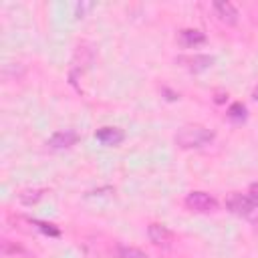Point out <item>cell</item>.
<instances>
[{"label": "cell", "mask_w": 258, "mask_h": 258, "mask_svg": "<svg viewBox=\"0 0 258 258\" xmlns=\"http://www.w3.org/2000/svg\"><path fill=\"white\" fill-rule=\"evenodd\" d=\"M226 208H228L232 214L244 216V218H250V216H254V214L258 212L256 202H254L250 196H246V194H232V196L226 200Z\"/></svg>", "instance_id": "2"}, {"label": "cell", "mask_w": 258, "mask_h": 258, "mask_svg": "<svg viewBox=\"0 0 258 258\" xmlns=\"http://www.w3.org/2000/svg\"><path fill=\"white\" fill-rule=\"evenodd\" d=\"M214 10H216V16L222 22H226V24H236L238 22V10L234 8L232 2L218 0V2H214Z\"/></svg>", "instance_id": "7"}, {"label": "cell", "mask_w": 258, "mask_h": 258, "mask_svg": "<svg viewBox=\"0 0 258 258\" xmlns=\"http://www.w3.org/2000/svg\"><path fill=\"white\" fill-rule=\"evenodd\" d=\"M177 62H183L189 71H194V73H200V71H206V69H210L212 67V62H214V56H210V54H194V56H179L177 58Z\"/></svg>", "instance_id": "6"}, {"label": "cell", "mask_w": 258, "mask_h": 258, "mask_svg": "<svg viewBox=\"0 0 258 258\" xmlns=\"http://www.w3.org/2000/svg\"><path fill=\"white\" fill-rule=\"evenodd\" d=\"M117 258H149L145 252H141L139 248H133V246H117Z\"/></svg>", "instance_id": "10"}, {"label": "cell", "mask_w": 258, "mask_h": 258, "mask_svg": "<svg viewBox=\"0 0 258 258\" xmlns=\"http://www.w3.org/2000/svg\"><path fill=\"white\" fill-rule=\"evenodd\" d=\"M34 224H36L44 234H48V236H54V238H56V236H60L58 228H54L52 224H46V222H34Z\"/></svg>", "instance_id": "13"}, {"label": "cell", "mask_w": 258, "mask_h": 258, "mask_svg": "<svg viewBox=\"0 0 258 258\" xmlns=\"http://www.w3.org/2000/svg\"><path fill=\"white\" fill-rule=\"evenodd\" d=\"M95 137H97L103 145H119V143L125 139V133H123V129H119V127H101V129L95 133Z\"/></svg>", "instance_id": "8"}, {"label": "cell", "mask_w": 258, "mask_h": 258, "mask_svg": "<svg viewBox=\"0 0 258 258\" xmlns=\"http://www.w3.org/2000/svg\"><path fill=\"white\" fill-rule=\"evenodd\" d=\"M252 95H254V99H256V101H258V85H256V87H254V93H252Z\"/></svg>", "instance_id": "16"}, {"label": "cell", "mask_w": 258, "mask_h": 258, "mask_svg": "<svg viewBox=\"0 0 258 258\" xmlns=\"http://www.w3.org/2000/svg\"><path fill=\"white\" fill-rule=\"evenodd\" d=\"M147 236H149V240L155 244V246H169L171 244V240H173V236H171V232L167 230V226H163V224H149V228H147Z\"/></svg>", "instance_id": "5"}, {"label": "cell", "mask_w": 258, "mask_h": 258, "mask_svg": "<svg viewBox=\"0 0 258 258\" xmlns=\"http://www.w3.org/2000/svg\"><path fill=\"white\" fill-rule=\"evenodd\" d=\"M214 131H210L204 125H185L175 133V143L181 149H200L208 143H212Z\"/></svg>", "instance_id": "1"}, {"label": "cell", "mask_w": 258, "mask_h": 258, "mask_svg": "<svg viewBox=\"0 0 258 258\" xmlns=\"http://www.w3.org/2000/svg\"><path fill=\"white\" fill-rule=\"evenodd\" d=\"M228 117L232 121H244L246 119V107L242 103H232L228 109Z\"/></svg>", "instance_id": "12"}, {"label": "cell", "mask_w": 258, "mask_h": 258, "mask_svg": "<svg viewBox=\"0 0 258 258\" xmlns=\"http://www.w3.org/2000/svg\"><path fill=\"white\" fill-rule=\"evenodd\" d=\"M179 42L187 48H191V46L196 48V46L206 42V34L202 30H196V28H185V30L179 32Z\"/></svg>", "instance_id": "9"}, {"label": "cell", "mask_w": 258, "mask_h": 258, "mask_svg": "<svg viewBox=\"0 0 258 258\" xmlns=\"http://www.w3.org/2000/svg\"><path fill=\"white\" fill-rule=\"evenodd\" d=\"M79 141V133L77 131H73V129H64V131H56L50 139H48V147H52V149H67V147H71V145H75Z\"/></svg>", "instance_id": "4"}, {"label": "cell", "mask_w": 258, "mask_h": 258, "mask_svg": "<svg viewBox=\"0 0 258 258\" xmlns=\"http://www.w3.org/2000/svg\"><path fill=\"white\" fill-rule=\"evenodd\" d=\"M93 8H95L93 2H81V4L75 6V14H77V16H85V14H87L89 10H93Z\"/></svg>", "instance_id": "14"}, {"label": "cell", "mask_w": 258, "mask_h": 258, "mask_svg": "<svg viewBox=\"0 0 258 258\" xmlns=\"http://www.w3.org/2000/svg\"><path fill=\"white\" fill-rule=\"evenodd\" d=\"M248 196H250V198L256 202V206H258V183H252V185H250V191H248Z\"/></svg>", "instance_id": "15"}, {"label": "cell", "mask_w": 258, "mask_h": 258, "mask_svg": "<svg viewBox=\"0 0 258 258\" xmlns=\"http://www.w3.org/2000/svg\"><path fill=\"white\" fill-rule=\"evenodd\" d=\"M42 194H44V189H24V191H20L18 198H20L22 204L30 206V204H36L42 198Z\"/></svg>", "instance_id": "11"}, {"label": "cell", "mask_w": 258, "mask_h": 258, "mask_svg": "<svg viewBox=\"0 0 258 258\" xmlns=\"http://www.w3.org/2000/svg\"><path fill=\"white\" fill-rule=\"evenodd\" d=\"M185 206L194 212H200V214H210V212H216L218 210V202L206 194V191H191L185 196Z\"/></svg>", "instance_id": "3"}]
</instances>
